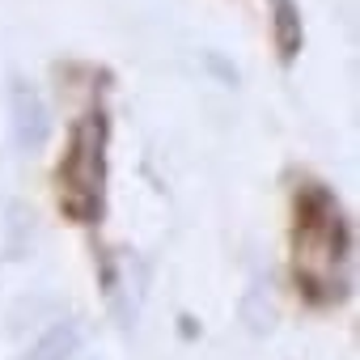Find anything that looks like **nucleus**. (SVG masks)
<instances>
[{
    "instance_id": "f257e3e1",
    "label": "nucleus",
    "mask_w": 360,
    "mask_h": 360,
    "mask_svg": "<svg viewBox=\"0 0 360 360\" xmlns=\"http://www.w3.org/2000/svg\"><path fill=\"white\" fill-rule=\"evenodd\" d=\"M110 148V119L106 110H85L68 127V148L56 169L60 212L77 225H98L106 212V153Z\"/></svg>"
},
{
    "instance_id": "f03ea898",
    "label": "nucleus",
    "mask_w": 360,
    "mask_h": 360,
    "mask_svg": "<svg viewBox=\"0 0 360 360\" xmlns=\"http://www.w3.org/2000/svg\"><path fill=\"white\" fill-rule=\"evenodd\" d=\"M292 233H297V263L318 259L326 271H335V263H343L352 250V229L343 221V208L322 183H301Z\"/></svg>"
},
{
    "instance_id": "7ed1b4c3",
    "label": "nucleus",
    "mask_w": 360,
    "mask_h": 360,
    "mask_svg": "<svg viewBox=\"0 0 360 360\" xmlns=\"http://www.w3.org/2000/svg\"><path fill=\"white\" fill-rule=\"evenodd\" d=\"M9 136H13V148L18 153H39L51 140L47 98L26 77H13L9 81Z\"/></svg>"
},
{
    "instance_id": "20e7f679",
    "label": "nucleus",
    "mask_w": 360,
    "mask_h": 360,
    "mask_svg": "<svg viewBox=\"0 0 360 360\" xmlns=\"http://www.w3.org/2000/svg\"><path fill=\"white\" fill-rule=\"evenodd\" d=\"M271 34H276V51H280V60L292 64L297 51L305 47V26H301L297 0H271Z\"/></svg>"
},
{
    "instance_id": "39448f33",
    "label": "nucleus",
    "mask_w": 360,
    "mask_h": 360,
    "mask_svg": "<svg viewBox=\"0 0 360 360\" xmlns=\"http://www.w3.org/2000/svg\"><path fill=\"white\" fill-rule=\"evenodd\" d=\"M77 347H81V326H77V322H56L51 330H43V335L26 347L22 360H72Z\"/></svg>"
}]
</instances>
